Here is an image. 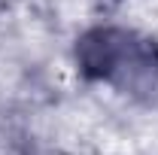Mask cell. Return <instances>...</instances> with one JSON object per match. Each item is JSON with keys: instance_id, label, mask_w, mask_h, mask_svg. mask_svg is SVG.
Returning <instances> with one entry per match:
<instances>
[{"instance_id": "1", "label": "cell", "mask_w": 158, "mask_h": 155, "mask_svg": "<svg viewBox=\"0 0 158 155\" xmlns=\"http://www.w3.org/2000/svg\"><path fill=\"white\" fill-rule=\"evenodd\" d=\"M76 61L91 79L125 91H152L158 85V43L118 27H94L76 46Z\"/></svg>"}]
</instances>
